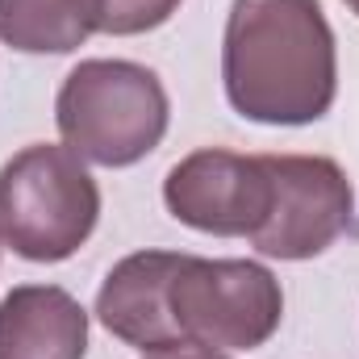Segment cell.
<instances>
[{
	"instance_id": "cell-1",
	"label": "cell",
	"mask_w": 359,
	"mask_h": 359,
	"mask_svg": "<svg viewBox=\"0 0 359 359\" xmlns=\"http://www.w3.org/2000/svg\"><path fill=\"white\" fill-rule=\"evenodd\" d=\"M222 84L259 126L322 121L339 96V46L318 0H234L222 34Z\"/></svg>"
},
{
	"instance_id": "cell-2",
	"label": "cell",
	"mask_w": 359,
	"mask_h": 359,
	"mask_svg": "<svg viewBox=\"0 0 359 359\" xmlns=\"http://www.w3.org/2000/svg\"><path fill=\"white\" fill-rule=\"evenodd\" d=\"M163 80L130 59H84L55 96V126L72 155L96 168H134L168 134Z\"/></svg>"
},
{
	"instance_id": "cell-3",
	"label": "cell",
	"mask_w": 359,
	"mask_h": 359,
	"mask_svg": "<svg viewBox=\"0 0 359 359\" xmlns=\"http://www.w3.org/2000/svg\"><path fill=\"white\" fill-rule=\"evenodd\" d=\"M100 222V188L80 155L34 142L0 168V238L29 264H63Z\"/></svg>"
},
{
	"instance_id": "cell-4",
	"label": "cell",
	"mask_w": 359,
	"mask_h": 359,
	"mask_svg": "<svg viewBox=\"0 0 359 359\" xmlns=\"http://www.w3.org/2000/svg\"><path fill=\"white\" fill-rule=\"evenodd\" d=\"M168 318L180 347L255 351L280 330L284 292L271 268L255 259L184 255L168 280Z\"/></svg>"
},
{
	"instance_id": "cell-5",
	"label": "cell",
	"mask_w": 359,
	"mask_h": 359,
	"mask_svg": "<svg viewBox=\"0 0 359 359\" xmlns=\"http://www.w3.org/2000/svg\"><path fill=\"white\" fill-rule=\"evenodd\" d=\"M271 213L247 238L259 255L301 264L347 234L355 217V188L326 155H268Z\"/></svg>"
},
{
	"instance_id": "cell-6",
	"label": "cell",
	"mask_w": 359,
	"mask_h": 359,
	"mask_svg": "<svg viewBox=\"0 0 359 359\" xmlns=\"http://www.w3.org/2000/svg\"><path fill=\"white\" fill-rule=\"evenodd\" d=\"M163 205L188 230L251 238L271 213L268 155H238L226 147L192 151L163 180Z\"/></svg>"
},
{
	"instance_id": "cell-7",
	"label": "cell",
	"mask_w": 359,
	"mask_h": 359,
	"mask_svg": "<svg viewBox=\"0 0 359 359\" xmlns=\"http://www.w3.org/2000/svg\"><path fill=\"white\" fill-rule=\"evenodd\" d=\"M176 264L180 251H134L121 264H113L96 292V318L117 343L142 355L180 351V339L168 318V280Z\"/></svg>"
},
{
	"instance_id": "cell-8",
	"label": "cell",
	"mask_w": 359,
	"mask_h": 359,
	"mask_svg": "<svg viewBox=\"0 0 359 359\" xmlns=\"http://www.w3.org/2000/svg\"><path fill=\"white\" fill-rule=\"evenodd\" d=\"M88 309L59 284H17L0 297V359H84Z\"/></svg>"
},
{
	"instance_id": "cell-9",
	"label": "cell",
	"mask_w": 359,
	"mask_h": 359,
	"mask_svg": "<svg viewBox=\"0 0 359 359\" xmlns=\"http://www.w3.org/2000/svg\"><path fill=\"white\" fill-rule=\"evenodd\" d=\"M100 34L96 0H0V42L21 55H72Z\"/></svg>"
},
{
	"instance_id": "cell-10",
	"label": "cell",
	"mask_w": 359,
	"mask_h": 359,
	"mask_svg": "<svg viewBox=\"0 0 359 359\" xmlns=\"http://www.w3.org/2000/svg\"><path fill=\"white\" fill-rule=\"evenodd\" d=\"M96 4H100V34L134 38L168 25L184 0H96Z\"/></svg>"
},
{
	"instance_id": "cell-11",
	"label": "cell",
	"mask_w": 359,
	"mask_h": 359,
	"mask_svg": "<svg viewBox=\"0 0 359 359\" xmlns=\"http://www.w3.org/2000/svg\"><path fill=\"white\" fill-rule=\"evenodd\" d=\"M147 359H226V355L201 351V347H180V351H155V355H147Z\"/></svg>"
},
{
	"instance_id": "cell-12",
	"label": "cell",
	"mask_w": 359,
	"mask_h": 359,
	"mask_svg": "<svg viewBox=\"0 0 359 359\" xmlns=\"http://www.w3.org/2000/svg\"><path fill=\"white\" fill-rule=\"evenodd\" d=\"M343 4H347V8H351V13L359 17V0H343Z\"/></svg>"
}]
</instances>
